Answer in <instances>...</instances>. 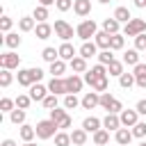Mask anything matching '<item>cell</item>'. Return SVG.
Returning a JSON list of instances; mask_svg holds the SVG:
<instances>
[{"label":"cell","instance_id":"ffe728a7","mask_svg":"<svg viewBox=\"0 0 146 146\" xmlns=\"http://www.w3.org/2000/svg\"><path fill=\"white\" fill-rule=\"evenodd\" d=\"M103 125H105V130H119V128H121L119 114H110V112H107V116L103 119Z\"/></svg>","mask_w":146,"mask_h":146},{"label":"cell","instance_id":"603a6c76","mask_svg":"<svg viewBox=\"0 0 146 146\" xmlns=\"http://www.w3.org/2000/svg\"><path fill=\"white\" fill-rule=\"evenodd\" d=\"M123 64H128V66H137V64H139V50H137V48L125 50V52H123Z\"/></svg>","mask_w":146,"mask_h":146},{"label":"cell","instance_id":"d6986e66","mask_svg":"<svg viewBox=\"0 0 146 146\" xmlns=\"http://www.w3.org/2000/svg\"><path fill=\"white\" fill-rule=\"evenodd\" d=\"M100 125H103V121H100V119H96V116H87V119L82 121V128H84L87 132H98V130H100Z\"/></svg>","mask_w":146,"mask_h":146},{"label":"cell","instance_id":"f5cc1de1","mask_svg":"<svg viewBox=\"0 0 146 146\" xmlns=\"http://www.w3.org/2000/svg\"><path fill=\"white\" fill-rule=\"evenodd\" d=\"M57 0H39V5H43V7H50V5H55Z\"/></svg>","mask_w":146,"mask_h":146},{"label":"cell","instance_id":"f1b7e54d","mask_svg":"<svg viewBox=\"0 0 146 146\" xmlns=\"http://www.w3.org/2000/svg\"><path fill=\"white\" fill-rule=\"evenodd\" d=\"M41 57H43L48 64H52V62H57V59H59V50H55L52 46H48V48H43V50H41Z\"/></svg>","mask_w":146,"mask_h":146},{"label":"cell","instance_id":"7a4b0ae2","mask_svg":"<svg viewBox=\"0 0 146 146\" xmlns=\"http://www.w3.org/2000/svg\"><path fill=\"white\" fill-rule=\"evenodd\" d=\"M18 84L21 87H32V84H36L41 78H43V71L39 68V66H34V68H23V71H18Z\"/></svg>","mask_w":146,"mask_h":146},{"label":"cell","instance_id":"4316f807","mask_svg":"<svg viewBox=\"0 0 146 146\" xmlns=\"http://www.w3.org/2000/svg\"><path fill=\"white\" fill-rule=\"evenodd\" d=\"M36 25H34V18L32 16H23V18H18V30L21 32H32Z\"/></svg>","mask_w":146,"mask_h":146},{"label":"cell","instance_id":"5bb4252c","mask_svg":"<svg viewBox=\"0 0 146 146\" xmlns=\"http://www.w3.org/2000/svg\"><path fill=\"white\" fill-rule=\"evenodd\" d=\"M48 94H50V91H48V87H43V84H39V82L30 87V98H32V100H39V103H43Z\"/></svg>","mask_w":146,"mask_h":146},{"label":"cell","instance_id":"52a82bcc","mask_svg":"<svg viewBox=\"0 0 146 146\" xmlns=\"http://www.w3.org/2000/svg\"><path fill=\"white\" fill-rule=\"evenodd\" d=\"M50 119L57 123V128H59V130H66V128H71V125H73V119H71L64 110H59V107L50 110Z\"/></svg>","mask_w":146,"mask_h":146},{"label":"cell","instance_id":"60d3db41","mask_svg":"<svg viewBox=\"0 0 146 146\" xmlns=\"http://www.w3.org/2000/svg\"><path fill=\"white\" fill-rule=\"evenodd\" d=\"M123 43H125L123 34H112V41H110V50H121V48H123Z\"/></svg>","mask_w":146,"mask_h":146},{"label":"cell","instance_id":"bcb514c9","mask_svg":"<svg viewBox=\"0 0 146 146\" xmlns=\"http://www.w3.org/2000/svg\"><path fill=\"white\" fill-rule=\"evenodd\" d=\"M30 103H32L30 96H18V98H16V107H18V110H27Z\"/></svg>","mask_w":146,"mask_h":146},{"label":"cell","instance_id":"74e56055","mask_svg":"<svg viewBox=\"0 0 146 146\" xmlns=\"http://www.w3.org/2000/svg\"><path fill=\"white\" fill-rule=\"evenodd\" d=\"M107 73H110V75H116V78H121V75L125 73V71H123V62H116V59H114V62L107 66Z\"/></svg>","mask_w":146,"mask_h":146},{"label":"cell","instance_id":"d4e9b609","mask_svg":"<svg viewBox=\"0 0 146 146\" xmlns=\"http://www.w3.org/2000/svg\"><path fill=\"white\" fill-rule=\"evenodd\" d=\"M94 41H96V46H98V48H103V50H110L112 34H107V32L103 30V32H98V34H96V39H94Z\"/></svg>","mask_w":146,"mask_h":146},{"label":"cell","instance_id":"816d5d0a","mask_svg":"<svg viewBox=\"0 0 146 146\" xmlns=\"http://www.w3.org/2000/svg\"><path fill=\"white\" fill-rule=\"evenodd\" d=\"M137 112H139V114H144V116H146V98H141V100H139V103H137Z\"/></svg>","mask_w":146,"mask_h":146},{"label":"cell","instance_id":"3957f363","mask_svg":"<svg viewBox=\"0 0 146 146\" xmlns=\"http://www.w3.org/2000/svg\"><path fill=\"white\" fill-rule=\"evenodd\" d=\"M34 130H36V137H39V139H50V137H55V135L59 132V128H57V123H55L52 119L39 121Z\"/></svg>","mask_w":146,"mask_h":146},{"label":"cell","instance_id":"e0dca14e","mask_svg":"<svg viewBox=\"0 0 146 146\" xmlns=\"http://www.w3.org/2000/svg\"><path fill=\"white\" fill-rule=\"evenodd\" d=\"M96 41H82V46H80V57H84V59H89V57H94L96 55Z\"/></svg>","mask_w":146,"mask_h":146},{"label":"cell","instance_id":"91938a15","mask_svg":"<svg viewBox=\"0 0 146 146\" xmlns=\"http://www.w3.org/2000/svg\"><path fill=\"white\" fill-rule=\"evenodd\" d=\"M94 146H96V144H94Z\"/></svg>","mask_w":146,"mask_h":146},{"label":"cell","instance_id":"8992f818","mask_svg":"<svg viewBox=\"0 0 146 146\" xmlns=\"http://www.w3.org/2000/svg\"><path fill=\"white\" fill-rule=\"evenodd\" d=\"M146 32V21L144 18H132L130 23H125V27H123V34L125 36H139V34H144Z\"/></svg>","mask_w":146,"mask_h":146},{"label":"cell","instance_id":"ac0fdd59","mask_svg":"<svg viewBox=\"0 0 146 146\" xmlns=\"http://www.w3.org/2000/svg\"><path fill=\"white\" fill-rule=\"evenodd\" d=\"M132 73H135V80H137V87H141V89H146V64H141V62H139V64L135 66V71H132Z\"/></svg>","mask_w":146,"mask_h":146},{"label":"cell","instance_id":"f6af8a7d","mask_svg":"<svg viewBox=\"0 0 146 146\" xmlns=\"http://www.w3.org/2000/svg\"><path fill=\"white\" fill-rule=\"evenodd\" d=\"M132 137H139V139H144V137H146V123H141V121H139V123L132 128Z\"/></svg>","mask_w":146,"mask_h":146},{"label":"cell","instance_id":"b9f144b4","mask_svg":"<svg viewBox=\"0 0 146 146\" xmlns=\"http://www.w3.org/2000/svg\"><path fill=\"white\" fill-rule=\"evenodd\" d=\"M114 62V55H112V50H103V52H98V64H103V66H110Z\"/></svg>","mask_w":146,"mask_h":146},{"label":"cell","instance_id":"ab89813d","mask_svg":"<svg viewBox=\"0 0 146 146\" xmlns=\"http://www.w3.org/2000/svg\"><path fill=\"white\" fill-rule=\"evenodd\" d=\"M78 105H82V100H78L75 94H66V96H64V107H66V110H75Z\"/></svg>","mask_w":146,"mask_h":146},{"label":"cell","instance_id":"30bf717a","mask_svg":"<svg viewBox=\"0 0 146 146\" xmlns=\"http://www.w3.org/2000/svg\"><path fill=\"white\" fill-rule=\"evenodd\" d=\"M18 64H21V57L16 55V52H2L0 55V66L2 68H7V71H11V68H18Z\"/></svg>","mask_w":146,"mask_h":146},{"label":"cell","instance_id":"4dcf8cb0","mask_svg":"<svg viewBox=\"0 0 146 146\" xmlns=\"http://www.w3.org/2000/svg\"><path fill=\"white\" fill-rule=\"evenodd\" d=\"M64 71H66V62H64V59H57V62L50 64V73H52V78H62Z\"/></svg>","mask_w":146,"mask_h":146},{"label":"cell","instance_id":"9f6ffc18","mask_svg":"<svg viewBox=\"0 0 146 146\" xmlns=\"http://www.w3.org/2000/svg\"><path fill=\"white\" fill-rule=\"evenodd\" d=\"M23 146H36V144H32V141H25V144H23Z\"/></svg>","mask_w":146,"mask_h":146},{"label":"cell","instance_id":"7402d4cb","mask_svg":"<svg viewBox=\"0 0 146 146\" xmlns=\"http://www.w3.org/2000/svg\"><path fill=\"white\" fill-rule=\"evenodd\" d=\"M52 25H48V23H36V27H34V34H36V39H48L50 34H52Z\"/></svg>","mask_w":146,"mask_h":146},{"label":"cell","instance_id":"11a10c76","mask_svg":"<svg viewBox=\"0 0 146 146\" xmlns=\"http://www.w3.org/2000/svg\"><path fill=\"white\" fill-rule=\"evenodd\" d=\"M0 146H16V141H14V139H5Z\"/></svg>","mask_w":146,"mask_h":146},{"label":"cell","instance_id":"83f0119b","mask_svg":"<svg viewBox=\"0 0 146 146\" xmlns=\"http://www.w3.org/2000/svg\"><path fill=\"white\" fill-rule=\"evenodd\" d=\"M103 30L107 32V34H119V21L112 16V18H105L103 21Z\"/></svg>","mask_w":146,"mask_h":146},{"label":"cell","instance_id":"7dc6e473","mask_svg":"<svg viewBox=\"0 0 146 146\" xmlns=\"http://www.w3.org/2000/svg\"><path fill=\"white\" fill-rule=\"evenodd\" d=\"M43 107H46V110H55V107H57V96H55V94H48L46 100H43Z\"/></svg>","mask_w":146,"mask_h":146},{"label":"cell","instance_id":"44dd1931","mask_svg":"<svg viewBox=\"0 0 146 146\" xmlns=\"http://www.w3.org/2000/svg\"><path fill=\"white\" fill-rule=\"evenodd\" d=\"M114 137H116V144H119V146H125V144L132 141V130H128V128H119Z\"/></svg>","mask_w":146,"mask_h":146},{"label":"cell","instance_id":"9c48e42d","mask_svg":"<svg viewBox=\"0 0 146 146\" xmlns=\"http://www.w3.org/2000/svg\"><path fill=\"white\" fill-rule=\"evenodd\" d=\"M119 119H121V125L123 128H135L139 123V112L137 110H123L119 114Z\"/></svg>","mask_w":146,"mask_h":146},{"label":"cell","instance_id":"681fc988","mask_svg":"<svg viewBox=\"0 0 146 146\" xmlns=\"http://www.w3.org/2000/svg\"><path fill=\"white\" fill-rule=\"evenodd\" d=\"M55 7H57L59 11H68V9L73 7V0H57V2H55Z\"/></svg>","mask_w":146,"mask_h":146},{"label":"cell","instance_id":"484cf974","mask_svg":"<svg viewBox=\"0 0 146 146\" xmlns=\"http://www.w3.org/2000/svg\"><path fill=\"white\" fill-rule=\"evenodd\" d=\"M114 18H116L119 23H130V21H132L128 7H116V9H114Z\"/></svg>","mask_w":146,"mask_h":146},{"label":"cell","instance_id":"6f0895ef","mask_svg":"<svg viewBox=\"0 0 146 146\" xmlns=\"http://www.w3.org/2000/svg\"><path fill=\"white\" fill-rule=\"evenodd\" d=\"M98 2H100V5H107V2H110V0H98Z\"/></svg>","mask_w":146,"mask_h":146},{"label":"cell","instance_id":"ee69618b","mask_svg":"<svg viewBox=\"0 0 146 146\" xmlns=\"http://www.w3.org/2000/svg\"><path fill=\"white\" fill-rule=\"evenodd\" d=\"M14 105H16V100L2 98V100H0V112H14Z\"/></svg>","mask_w":146,"mask_h":146},{"label":"cell","instance_id":"f907efd6","mask_svg":"<svg viewBox=\"0 0 146 146\" xmlns=\"http://www.w3.org/2000/svg\"><path fill=\"white\" fill-rule=\"evenodd\" d=\"M0 30L9 34V30H11V18H9V16H2V21H0Z\"/></svg>","mask_w":146,"mask_h":146},{"label":"cell","instance_id":"7c38bea8","mask_svg":"<svg viewBox=\"0 0 146 146\" xmlns=\"http://www.w3.org/2000/svg\"><path fill=\"white\" fill-rule=\"evenodd\" d=\"M66 80V91L68 94H78V91H82V84H84V80L80 78V75H68V78H64Z\"/></svg>","mask_w":146,"mask_h":146},{"label":"cell","instance_id":"ba28073f","mask_svg":"<svg viewBox=\"0 0 146 146\" xmlns=\"http://www.w3.org/2000/svg\"><path fill=\"white\" fill-rule=\"evenodd\" d=\"M55 34H57L62 41H71V39H73V27H71L66 21L57 18V21H55Z\"/></svg>","mask_w":146,"mask_h":146},{"label":"cell","instance_id":"d6a6232c","mask_svg":"<svg viewBox=\"0 0 146 146\" xmlns=\"http://www.w3.org/2000/svg\"><path fill=\"white\" fill-rule=\"evenodd\" d=\"M73 141H71V132H64V130H59L57 135H55V146H71Z\"/></svg>","mask_w":146,"mask_h":146},{"label":"cell","instance_id":"f546056e","mask_svg":"<svg viewBox=\"0 0 146 146\" xmlns=\"http://www.w3.org/2000/svg\"><path fill=\"white\" fill-rule=\"evenodd\" d=\"M71 68H73L75 73H87V71H89V68H87V59L80 57V55H78L75 59H71Z\"/></svg>","mask_w":146,"mask_h":146},{"label":"cell","instance_id":"1f68e13d","mask_svg":"<svg viewBox=\"0 0 146 146\" xmlns=\"http://www.w3.org/2000/svg\"><path fill=\"white\" fill-rule=\"evenodd\" d=\"M107 141H110V130H103L100 128L98 132H94V144L96 146H105Z\"/></svg>","mask_w":146,"mask_h":146},{"label":"cell","instance_id":"e575fe53","mask_svg":"<svg viewBox=\"0 0 146 146\" xmlns=\"http://www.w3.org/2000/svg\"><path fill=\"white\" fill-rule=\"evenodd\" d=\"M2 41H5V46H7V48H18V46H21V36H18L16 32L5 34V39H2Z\"/></svg>","mask_w":146,"mask_h":146},{"label":"cell","instance_id":"6da1fadb","mask_svg":"<svg viewBox=\"0 0 146 146\" xmlns=\"http://www.w3.org/2000/svg\"><path fill=\"white\" fill-rule=\"evenodd\" d=\"M84 82H87V84H89L94 91L105 94V91H107V68H105L103 64L91 66V68L84 73Z\"/></svg>","mask_w":146,"mask_h":146},{"label":"cell","instance_id":"db71d44e","mask_svg":"<svg viewBox=\"0 0 146 146\" xmlns=\"http://www.w3.org/2000/svg\"><path fill=\"white\" fill-rule=\"evenodd\" d=\"M135 7H139V9H144V7H146V0H135Z\"/></svg>","mask_w":146,"mask_h":146},{"label":"cell","instance_id":"4fadbf2b","mask_svg":"<svg viewBox=\"0 0 146 146\" xmlns=\"http://www.w3.org/2000/svg\"><path fill=\"white\" fill-rule=\"evenodd\" d=\"M48 91L50 94H55V96H59V94H68L66 91V80H62V78H52L50 82H48Z\"/></svg>","mask_w":146,"mask_h":146},{"label":"cell","instance_id":"f35d334b","mask_svg":"<svg viewBox=\"0 0 146 146\" xmlns=\"http://www.w3.org/2000/svg\"><path fill=\"white\" fill-rule=\"evenodd\" d=\"M119 84H121L123 89H130L132 84H137V80H135V73H123V75L119 78Z\"/></svg>","mask_w":146,"mask_h":146},{"label":"cell","instance_id":"680465c9","mask_svg":"<svg viewBox=\"0 0 146 146\" xmlns=\"http://www.w3.org/2000/svg\"><path fill=\"white\" fill-rule=\"evenodd\" d=\"M139 146H146V141H141V144H139Z\"/></svg>","mask_w":146,"mask_h":146},{"label":"cell","instance_id":"7bdbcfd3","mask_svg":"<svg viewBox=\"0 0 146 146\" xmlns=\"http://www.w3.org/2000/svg\"><path fill=\"white\" fill-rule=\"evenodd\" d=\"M11 80H14V75H11V71H7V68H2L0 71V87H9L11 84Z\"/></svg>","mask_w":146,"mask_h":146},{"label":"cell","instance_id":"836d02e7","mask_svg":"<svg viewBox=\"0 0 146 146\" xmlns=\"http://www.w3.org/2000/svg\"><path fill=\"white\" fill-rule=\"evenodd\" d=\"M32 18H34V21H39V23H46V18H48V7H43V5L34 7V11H32Z\"/></svg>","mask_w":146,"mask_h":146},{"label":"cell","instance_id":"c3c4849f","mask_svg":"<svg viewBox=\"0 0 146 146\" xmlns=\"http://www.w3.org/2000/svg\"><path fill=\"white\" fill-rule=\"evenodd\" d=\"M135 48L137 50H146V32L139 34V36H135Z\"/></svg>","mask_w":146,"mask_h":146},{"label":"cell","instance_id":"277c9868","mask_svg":"<svg viewBox=\"0 0 146 146\" xmlns=\"http://www.w3.org/2000/svg\"><path fill=\"white\" fill-rule=\"evenodd\" d=\"M75 34H78L82 41H89L91 36L98 34V27H96V23H94L91 18H87V21H82V23L75 27Z\"/></svg>","mask_w":146,"mask_h":146},{"label":"cell","instance_id":"cb8c5ba5","mask_svg":"<svg viewBox=\"0 0 146 146\" xmlns=\"http://www.w3.org/2000/svg\"><path fill=\"white\" fill-rule=\"evenodd\" d=\"M71 141H73L75 146H84V144H87V130H84V128H75V130L71 132Z\"/></svg>","mask_w":146,"mask_h":146},{"label":"cell","instance_id":"8fae6325","mask_svg":"<svg viewBox=\"0 0 146 146\" xmlns=\"http://www.w3.org/2000/svg\"><path fill=\"white\" fill-rule=\"evenodd\" d=\"M57 50H59V59H64V62H71V59H75V57H78V55H75V52H78V50H75V46H73V43H68V41H64Z\"/></svg>","mask_w":146,"mask_h":146},{"label":"cell","instance_id":"5b68a950","mask_svg":"<svg viewBox=\"0 0 146 146\" xmlns=\"http://www.w3.org/2000/svg\"><path fill=\"white\" fill-rule=\"evenodd\" d=\"M100 107L103 110H107L110 114H119V112H123V105H121V100H116L112 94H100Z\"/></svg>","mask_w":146,"mask_h":146},{"label":"cell","instance_id":"2e32d148","mask_svg":"<svg viewBox=\"0 0 146 146\" xmlns=\"http://www.w3.org/2000/svg\"><path fill=\"white\" fill-rule=\"evenodd\" d=\"M73 11H75L80 18L89 16V14H91V0H73Z\"/></svg>","mask_w":146,"mask_h":146},{"label":"cell","instance_id":"8d00e7d4","mask_svg":"<svg viewBox=\"0 0 146 146\" xmlns=\"http://www.w3.org/2000/svg\"><path fill=\"white\" fill-rule=\"evenodd\" d=\"M34 137H36V130H34L32 125H25V123H23V125H21V139H23V141H32Z\"/></svg>","mask_w":146,"mask_h":146},{"label":"cell","instance_id":"9a60e30c","mask_svg":"<svg viewBox=\"0 0 146 146\" xmlns=\"http://www.w3.org/2000/svg\"><path fill=\"white\" fill-rule=\"evenodd\" d=\"M96 105H100V94L98 91H87L82 96V107L84 110H94Z\"/></svg>","mask_w":146,"mask_h":146},{"label":"cell","instance_id":"d590c367","mask_svg":"<svg viewBox=\"0 0 146 146\" xmlns=\"http://www.w3.org/2000/svg\"><path fill=\"white\" fill-rule=\"evenodd\" d=\"M9 119H11V123L14 125H23L25 123V110H14V112H9Z\"/></svg>","mask_w":146,"mask_h":146}]
</instances>
